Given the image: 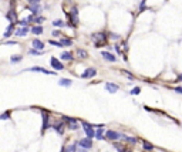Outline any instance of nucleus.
<instances>
[{
	"instance_id": "obj_1",
	"label": "nucleus",
	"mask_w": 182,
	"mask_h": 152,
	"mask_svg": "<svg viewBox=\"0 0 182 152\" xmlns=\"http://www.w3.org/2000/svg\"><path fill=\"white\" fill-rule=\"evenodd\" d=\"M91 40H92V43L95 44V47H101L103 44H105L107 36H105L104 33H94V34L91 36Z\"/></svg>"
},
{
	"instance_id": "obj_2",
	"label": "nucleus",
	"mask_w": 182,
	"mask_h": 152,
	"mask_svg": "<svg viewBox=\"0 0 182 152\" xmlns=\"http://www.w3.org/2000/svg\"><path fill=\"white\" fill-rule=\"evenodd\" d=\"M67 16H68V19H70V21H71V26L73 27H76V26L78 24V9H77V6L73 7L71 12L67 13Z\"/></svg>"
},
{
	"instance_id": "obj_3",
	"label": "nucleus",
	"mask_w": 182,
	"mask_h": 152,
	"mask_svg": "<svg viewBox=\"0 0 182 152\" xmlns=\"http://www.w3.org/2000/svg\"><path fill=\"white\" fill-rule=\"evenodd\" d=\"M81 125H83V129H84L87 138L92 140V138H94V125H91V124L85 122V121H81Z\"/></svg>"
},
{
	"instance_id": "obj_4",
	"label": "nucleus",
	"mask_w": 182,
	"mask_h": 152,
	"mask_svg": "<svg viewBox=\"0 0 182 152\" xmlns=\"http://www.w3.org/2000/svg\"><path fill=\"white\" fill-rule=\"evenodd\" d=\"M104 138L112 141V142H115V141L124 138V135H123V134H120V132H117V131H112V129H110V131H107V132H105V137H104Z\"/></svg>"
},
{
	"instance_id": "obj_5",
	"label": "nucleus",
	"mask_w": 182,
	"mask_h": 152,
	"mask_svg": "<svg viewBox=\"0 0 182 152\" xmlns=\"http://www.w3.org/2000/svg\"><path fill=\"white\" fill-rule=\"evenodd\" d=\"M63 121H64L65 124H67V127H68V129H78V121L76 120V118H71V117H63Z\"/></svg>"
},
{
	"instance_id": "obj_6",
	"label": "nucleus",
	"mask_w": 182,
	"mask_h": 152,
	"mask_svg": "<svg viewBox=\"0 0 182 152\" xmlns=\"http://www.w3.org/2000/svg\"><path fill=\"white\" fill-rule=\"evenodd\" d=\"M76 144H77V145H80L83 149H85V151L92 148V140H90V138H83V140L77 141Z\"/></svg>"
},
{
	"instance_id": "obj_7",
	"label": "nucleus",
	"mask_w": 182,
	"mask_h": 152,
	"mask_svg": "<svg viewBox=\"0 0 182 152\" xmlns=\"http://www.w3.org/2000/svg\"><path fill=\"white\" fill-rule=\"evenodd\" d=\"M26 71H36V73H43V74H48V76H56L57 73H54V71H48L43 68V67H39V65H34L32 68H27Z\"/></svg>"
},
{
	"instance_id": "obj_8",
	"label": "nucleus",
	"mask_w": 182,
	"mask_h": 152,
	"mask_svg": "<svg viewBox=\"0 0 182 152\" xmlns=\"http://www.w3.org/2000/svg\"><path fill=\"white\" fill-rule=\"evenodd\" d=\"M50 64H51V67L54 68V70H57V71H60V70H64V64L61 63L60 60H57L56 57H53L51 60H50Z\"/></svg>"
},
{
	"instance_id": "obj_9",
	"label": "nucleus",
	"mask_w": 182,
	"mask_h": 152,
	"mask_svg": "<svg viewBox=\"0 0 182 152\" xmlns=\"http://www.w3.org/2000/svg\"><path fill=\"white\" fill-rule=\"evenodd\" d=\"M6 17L12 21V24H16V23H17V13L14 10V6H12V10L6 14Z\"/></svg>"
},
{
	"instance_id": "obj_10",
	"label": "nucleus",
	"mask_w": 182,
	"mask_h": 152,
	"mask_svg": "<svg viewBox=\"0 0 182 152\" xmlns=\"http://www.w3.org/2000/svg\"><path fill=\"white\" fill-rule=\"evenodd\" d=\"M97 76V70L95 68H87V70L81 74V77L83 78H92V77Z\"/></svg>"
},
{
	"instance_id": "obj_11",
	"label": "nucleus",
	"mask_w": 182,
	"mask_h": 152,
	"mask_svg": "<svg viewBox=\"0 0 182 152\" xmlns=\"http://www.w3.org/2000/svg\"><path fill=\"white\" fill-rule=\"evenodd\" d=\"M101 56H103V58H105L107 61H111V63H115V61H117V57H115L114 54H111L110 51H101Z\"/></svg>"
},
{
	"instance_id": "obj_12",
	"label": "nucleus",
	"mask_w": 182,
	"mask_h": 152,
	"mask_svg": "<svg viewBox=\"0 0 182 152\" xmlns=\"http://www.w3.org/2000/svg\"><path fill=\"white\" fill-rule=\"evenodd\" d=\"M105 90L108 93H111V94H114V93H117L118 90H120V87H118L117 84H114V82H105Z\"/></svg>"
},
{
	"instance_id": "obj_13",
	"label": "nucleus",
	"mask_w": 182,
	"mask_h": 152,
	"mask_svg": "<svg viewBox=\"0 0 182 152\" xmlns=\"http://www.w3.org/2000/svg\"><path fill=\"white\" fill-rule=\"evenodd\" d=\"M41 115H43V132H44L46 129L50 127V124H48L50 115H48V112H46V111H41Z\"/></svg>"
},
{
	"instance_id": "obj_14",
	"label": "nucleus",
	"mask_w": 182,
	"mask_h": 152,
	"mask_svg": "<svg viewBox=\"0 0 182 152\" xmlns=\"http://www.w3.org/2000/svg\"><path fill=\"white\" fill-rule=\"evenodd\" d=\"M33 47H34V50H39V51H43L44 50V43L39 40V38H34L33 40Z\"/></svg>"
},
{
	"instance_id": "obj_15",
	"label": "nucleus",
	"mask_w": 182,
	"mask_h": 152,
	"mask_svg": "<svg viewBox=\"0 0 182 152\" xmlns=\"http://www.w3.org/2000/svg\"><path fill=\"white\" fill-rule=\"evenodd\" d=\"M41 10H43V9H41L40 4H33V6H30V12L33 13V16H34V17H36V16H39L40 13H41Z\"/></svg>"
},
{
	"instance_id": "obj_16",
	"label": "nucleus",
	"mask_w": 182,
	"mask_h": 152,
	"mask_svg": "<svg viewBox=\"0 0 182 152\" xmlns=\"http://www.w3.org/2000/svg\"><path fill=\"white\" fill-rule=\"evenodd\" d=\"M60 57L63 58L64 61H73V60H74V57H73V53H70V51H63Z\"/></svg>"
},
{
	"instance_id": "obj_17",
	"label": "nucleus",
	"mask_w": 182,
	"mask_h": 152,
	"mask_svg": "<svg viewBox=\"0 0 182 152\" xmlns=\"http://www.w3.org/2000/svg\"><path fill=\"white\" fill-rule=\"evenodd\" d=\"M27 33H29V27H20V29L16 30V36L17 37H24Z\"/></svg>"
},
{
	"instance_id": "obj_18",
	"label": "nucleus",
	"mask_w": 182,
	"mask_h": 152,
	"mask_svg": "<svg viewBox=\"0 0 182 152\" xmlns=\"http://www.w3.org/2000/svg\"><path fill=\"white\" fill-rule=\"evenodd\" d=\"M142 148H144V151H147V152H151L155 149L154 145H152L151 142H148V141H142Z\"/></svg>"
},
{
	"instance_id": "obj_19",
	"label": "nucleus",
	"mask_w": 182,
	"mask_h": 152,
	"mask_svg": "<svg viewBox=\"0 0 182 152\" xmlns=\"http://www.w3.org/2000/svg\"><path fill=\"white\" fill-rule=\"evenodd\" d=\"M94 137L97 140H104V128H97V131H94Z\"/></svg>"
},
{
	"instance_id": "obj_20",
	"label": "nucleus",
	"mask_w": 182,
	"mask_h": 152,
	"mask_svg": "<svg viewBox=\"0 0 182 152\" xmlns=\"http://www.w3.org/2000/svg\"><path fill=\"white\" fill-rule=\"evenodd\" d=\"M13 30H14V24H9V27L6 29V32H4V36L3 37L4 38H9V37H12V33H13Z\"/></svg>"
},
{
	"instance_id": "obj_21",
	"label": "nucleus",
	"mask_w": 182,
	"mask_h": 152,
	"mask_svg": "<svg viewBox=\"0 0 182 152\" xmlns=\"http://www.w3.org/2000/svg\"><path fill=\"white\" fill-rule=\"evenodd\" d=\"M59 84L61 85V87H71L73 81L70 80V78H61V80L59 81Z\"/></svg>"
},
{
	"instance_id": "obj_22",
	"label": "nucleus",
	"mask_w": 182,
	"mask_h": 152,
	"mask_svg": "<svg viewBox=\"0 0 182 152\" xmlns=\"http://www.w3.org/2000/svg\"><path fill=\"white\" fill-rule=\"evenodd\" d=\"M53 128H54V131L57 134H60V135H63L64 134V125L60 122V124H56V125H53Z\"/></svg>"
},
{
	"instance_id": "obj_23",
	"label": "nucleus",
	"mask_w": 182,
	"mask_h": 152,
	"mask_svg": "<svg viewBox=\"0 0 182 152\" xmlns=\"http://www.w3.org/2000/svg\"><path fill=\"white\" fill-rule=\"evenodd\" d=\"M63 152H77V144H71L63 148Z\"/></svg>"
},
{
	"instance_id": "obj_24",
	"label": "nucleus",
	"mask_w": 182,
	"mask_h": 152,
	"mask_svg": "<svg viewBox=\"0 0 182 152\" xmlns=\"http://www.w3.org/2000/svg\"><path fill=\"white\" fill-rule=\"evenodd\" d=\"M125 142H128V144H131V145H135L136 142H138V138H135V137H125L124 135V138H123Z\"/></svg>"
},
{
	"instance_id": "obj_25",
	"label": "nucleus",
	"mask_w": 182,
	"mask_h": 152,
	"mask_svg": "<svg viewBox=\"0 0 182 152\" xmlns=\"http://www.w3.org/2000/svg\"><path fill=\"white\" fill-rule=\"evenodd\" d=\"M76 54H77L78 58H87L88 57V53L85 50H83V48H78L77 51H76Z\"/></svg>"
},
{
	"instance_id": "obj_26",
	"label": "nucleus",
	"mask_w": 182,
	"mask_h": 152,
	"mask_svg": "<svg viewBox=\"0 0 182 152\" xmlns=\"http://www.w3.org/2000/svg\"><path fill=\"white\" fill-rule=\"evenodd\" d=\"M32 33H33V34H37V36H39V34H41V33H43V27H41V26H33V27H32Z\"/></svg>"
},
{
	"instance_id": "obj_27",
	"label": "nucleus",
	"mask_w": 182,
	"mask_h": 152,
	"mask_svg": "<svg viewBox=\"0 0 182 152\" xmlns=\"http://www.w3.org/2000/svg\"><path fill=\"white\" fill-rule=\"evenodd\" d=\"M21 56L20 54H14V56H12V58H10V63L12 64H16V63H20L21 61Z\"/></svg>"
},
{
	"instance_id": "obj_28",
	"label": "nucleus",
	"mask_w": 182,
	"mask_h": 152,
	"mask_svg": "<svg viewBox=\"0 0 182 152\" xmlns=\"http://www.w3.org/2000/svg\"><path fill=\"white\" fill-rule=\"evenodd\" d=\"M112 145H114V148H115L118 152H123V151H125V149H127V148H125L123 144H120V142H114Z\"/></svg>"
},
{
	"instance_id": "obj_29",
	"label": "nucleus",
	"mask_w": 182,
	"mask_h": 152,
	"mask_svg": "<svg viewBox=\"0 0 182 152\" xmlns=\"http://www.w3.org/2000/svg\"><path fill=\"white\" fill-rule=\"evenodd\" d=\"M60 44H61V46H71L73 44V40H70V38H63V40L60 41Z\"/></svg>"
},
{
	"instance_id": "obj_30",
	"label": "nucleus",
	"mask_w": 182,
	"mask_h": 152,
	"mask_svg": "<svg viewBox=\"0 0 182 152\" xmlns=\"http://www.w3.org/2000/svg\"><path fill=\"white\" fill-rule=\"evenodd\" d=\"M53 26H54V27H63V26H65V24L63 20H54V21H53Z\"/></svg>"
},
{
	"instance_id": "obj_31",
	"label": "nucleus",
	"mask_w": 182,
	"mask_h": 152,
	"mask_svg": "<svg viewBox=\"0 0 182 152\" xmlns=\"http://www.w3.org/2000/svg\"><path fill=\"white\" fill-rule=\"evenodd\" d=\"M29 54H30V56H40V54H43V51H39V50L32 48V50H29Z\"/></svg>"
},
{
	"instance_id": "obj_32",
	"label": "nucleus",
	"mask_w": 182,
	"mask_h": 152,
	"mask_svg": "<svg viewBox=\"0 0 182 152\" xmlns=\"http://www.w3.org/2000/svg\"><path fill=\"white\" fill-rule=\"evenodd\" d=\"M139 93H141V88H139V87H135V88L131 90V95H138Z\"/></svg>"
},
{
	"instance_id": "obj_33",
	"label": "nucleus",
	"mask_w": 182,
	"mask_h": 152,
	"mask_svg": "<svg viewBox=\"0 0 182 152\" xmlns=\"http://www.w3.org/2000/svg\"><path fill=\"white\" fill-rule=\"evenodd\" d=\"M110 38H111V40H118V38H120V36H118L117 33H110Z\"/></svg>"
},
{
	"instance_id": "obj_34",
	"label": "nucleus",
	"mask_w": 182,
	"mask_h": 152,
	"mask_svg": "<svg viewBox=\"0 0 182 152\" xmlns=\"http://www.w3.org/2000/svg\"><path fill=\"white\" fill-rule=\"evenodd\" d=\"M48 43H50V44H53V46H57V47H63V46L60 44V41H54V40H50Z\"/></svg>"
},
{
	"instance_id": "obj_35",
	"label": "nucleus",
	"mask_w": 182,
	"mask_h": 152,
	"mask_svg": "<svg viewBox=\"0 0 182 152\" xmlns=\"http://www.w3.org/2000/svg\"><path fill=\"white\" fill-rule=\"evenodd\" d=\"M29 3H30V6H33V4H40V0H27Z\"/></svg>"
},
{
	"instance_id": "obj_36",
	"label": "nucleus",
	"mask_w": 182,
	"mask_h": 152,
	"mask_svg": "<svg viewBox=\"0 0 182 152\" xmlns=\"http://www.w3.org/2000/svg\"><path fill=\"white\" fill-rule=\"evenodd\" d=\"M0 118L1 120H7V118H10V115H9V112H4L3 115H0Z\"/></svg>"
},
{
	"instance_id": "obj_37",
	"label": "nucleus",
	"mask_w": 182,
	"mask_h": 152,
	"mask_svg": "<svg viewBox=\"0 0 182 152\" xmlns=\"http://www.w3.org/2000/svg\"><path fill=\"white\" fill-rule=\"evenodd\" d=\"M34 21L36 23H41V21H44V17H34Z\"/></svg>"
},
{
	"instance_id": "obj_38",
	"label": "nucleus",
	"mask_w": 182,
	"mask_h": 152,
	"mask_svg": "<svg viewBox=\"0 0 182 152\" xmlns=\"http://www.w3.org/2000/svg\"><path fill=\"white\" fill-rule=\"evenodd\" d=\"M123 74H125V76L130 77V78H134V76H132L131 73H128V71H125V70H123Z\"/></svg>"
},
{
	"instance_id": "obj_39",
	"label": "nucleus",
	"mask_w": 182,
	"mask_h": 152,
	"mask_svg": "<svg viewBox=\"0 0 182 152\" xmlns=\"http://www.w3.org/2000/svg\"><path fill=\"white\" fill-rule=\"evenodd\" d=\"M53 36H54V37H60V36H61V33L57 32V30H54V32H53Z\"/></svg>"
},
{
	"instance_id": "obj_40",
	"label": "nucleus",
	"mask_w": 182,
	"mask_h": 152,
	"mask_svg": "<svg viewBox=\"0 0 182 152\" xmlns=\"http://www.w3.org/2000/svg\"><path fill=\"white\" fill-rule=\"evenodd\" d=\"M175 91H176V93H178V94H181V93H182V88H181V87H176V88H175Z\"/></svg>"
},
{
	"instance_id": "obj_41",
	"label": "nucleus",
	"mask_w": 182,
	"mask_h": 152,
	"mask_svg": "<svg viewBox=\"0 0 182 152\" xmlns=\"http://www.w3.org/2000/svg\"><path fill=\"white\" fill-rule=\"evenodd\" d=\"M144 9H145V0L141 1V10H144Z\"/></svg>"
},
{
	"instance_id": "obj_42",
	"label": "nucleus",
	"mask_w": 182,
	"mask_h": 152,
	"mask_svg": "<svg viewBox=\"0 0 182 152\" xmlns=\"http://www.w3.org/2000/svg\"><path fill=\"white\" fill-rule=\"evenodd\" d=\"M77 152H87L85 149H80V151H77Z\"/></svg>"
},
{
	"instance_id": "obj_43",
	"label": "nucleus",
	"mask_w": 182,
	"mask_h": 152,
	"mask_svg": "<svg viewBox=\"0 0 182 152\" xmlns=\"http://www.w3.org/2000/svg\"><path fill=\"white\" fill-rule=\"evenodd\" d=\"M123 152H132V151H130V149H125V151H123Z\"/></svg>"
}]
</instances>
